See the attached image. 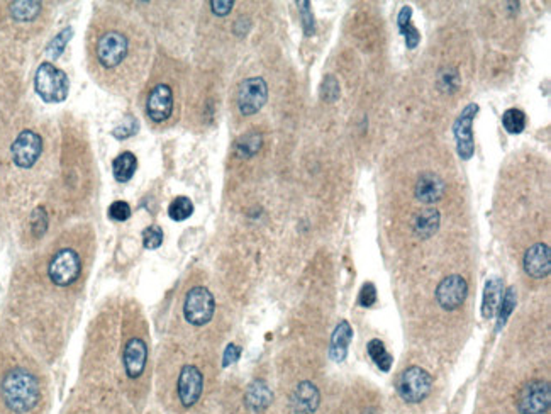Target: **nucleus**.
Returning a JSON list of instances; mask_svg holds the SVG:
<instances>
[{
  "instance_id": "obj_1",
  "label": "nucleus",
  "mask_w": 551,
  "mask_h": 414,
  "mask_svg": "<svg viewBox=\"0 0 551 414\" xmlns=\"http://www.w3.org/2000/svg\"><path fill=\"white\" fill-rule=\"evenodd\" d=\"M0 397L12 414H29L41 399L39 384L26 368H12L0 384Z\"/></svg>"
},
{
  "instance_id": "obj_2",
  "label": "nucleus",
  "mask_w": 551,
  "mask_h": 414,
  "mask_svg": "<svg viewBox=\"0 0 551 414\" xmlns=\"http://www.w3.org/2000/svg\"><path fill=\"white\" fill-rule=\"evenodd\" d=\"M36 94L48 104L63 102L68 97L70 82L63 70L56 68L55 65L44 61L36 70L34 75Z\"/></svg>"
},
{
  "instance_id": "obj_3",
  "label": "nucleus",
  "mask_w": 551,
  "mask_h": 414,
  "mask_svg": "<svg viewBox=\"0 0 551 414\" xmlns=\"http://www.w3.org/2000/svg\"><path fill=\"white\" fill-rule=\"evenodd\" d=\"M397 394H399L405 403L417 404L424 401L431 394L433 389V377L424 368L412 365L402 370L395 382Z\"/></svg>"
},
{
  "instance_id": "obj_4",
  "label": "nucleus",
  "mask_w": 551,
  "mask_h": 414,
  "mask_svg": "<svg viewBox=\"0 0 551 414\" xmlns=\"http://www.w3.org/2000/svg\"><path fill=\"white\" fill-rule=\"evenodd\" d=\"M80 256L72 248H63L56 251L48 265V277L58 287H70L80 277Z\"/></svg>"
},
{
  "instance_id": "obj_5",
  "label": "nucleus",
  "mask_w": 551,
  "mask_h": 414,
  "mask_svg": "<svg viewBox=\"0 0 551 414\" xmlns=\"http://www.w3.org/2000/svg\"><path fill=\"white\" fill-rule=\"evenodd\" d=\"M516 406L519 414H546L551 406V387L545 380H531L517 392Z\"/></svg>"
},
{
  "instance_id": "obj_6",
  "label": "nucleus",
  "mask_w": 551,
  "mask_h": 414,
  "mask_svg": "<svg viewBox=\"0 0 551 414\" xmlns=\"http://www.w3.org/2000/svg\"><path fill=\"white\" fill-rule=\"evenodd\" d=\"M215 310L214 296L209 289L194 287L187 292L184 302V316L190 325L204 326L213 320Z\"/></svg>"
},
{
  "instance_id": "obj_7",
  "label": "nucleus",
  "mask_w": 551,
  "mask_h": 414,
  "mask_svg": "<svg viewBox=\"0 0 551 414\" xmlns=\"http://www.w3.org/2000/svg\"><path fill=\"white\" fill-rule=\"evenodd\" d=\"M268 99V85L262 77L246 78L238 89V109L243 115H253L263 109Z\"/></svg>"
},
{
  "instance_id": "obj_8",
  "label": "nucleus",
  "mask_w": 551,
  "mask_h": 414,
  "mask_svg": "<svg viewBox=\"0 0 551 414\" xmlns=\"http://www.w3.org/2000/svg\"><path fill=\"white\" fill-rule=\"evenodd\" d=\"M43 151V139L38 132L24 130L12 143V160L19 168H31Z\"/></svg>"
},
{
  "instance_id": "obj_9",
  "label": "nucleus",
  "mask_w": 551,
  "mask_h": 414,
  "mask_svg": "<svg viewBox=\"0 0 551 414\" xmlns=\"http://www.w3.org/2000/svg\"><path fill=\"white\" fill-rule=\"evenodd\" d=\"M127 51H129V43H127V38L121 34V32H106V34L99 39L97 58L103 68H114V66H118L121 61H124V58L127 56Z\"/></svg>"
},
{
  "instance_id": "obj_10",
  "label": "nucleus",
  "mask_w": 551,
  "mask_h": 414,
  "mask_svg": "<svg viewBox=\"0 0 551 414\" xmlns=\"http://www.w3.org/2000/svg\"><path fill=\"white\" fill-rule=\"evenodd\" d=\"M479 113V106L476 104H468L465 109L462 111L458 115V119L453 124V132L455 138H457V146H458V155L463 160H470L474 156L475 151V142H474V130H471V124H474L475 114Z\"/></svg>"
},
{
  "instance_id": "obj_11",
  "label": "nucleus",
  "mask_w": 551,
  "mask_h": 414,
  "mask_svg": "<svg viewBox=\"0 0 551 414\" xmlns=\"http://www.w3.org/2000/svg\"><path fill=\"white\" fill-rule=\"evenodd\" d=\"M204 389V377L196 365H185L180 370L177 382L178 399L184 408H192L201 399Z\"/></svg>"
},
{
  "instance_id": "obj_12",
  "label": "nucleus",
  "mask_w": 551,
  "mask_h": 414,
  "mask_svg": "<svg viewBox=\"0 0 551 414\" xmlns=\"http://www.w3.org/2000/svg\"><path fill=\"white\" fill-rule=\"evenodd\" d=\"M468 296V284L462 275H450L439 282L436 301L443 309L455 310L463 304Z\"/></svg>"
},
{
  "instance_id": "obj_13",
  "label": "nucleus",
  "mask_w": 551,
  "mask_h": 414,
  "mask_svg": "<svg viewBox=\"0 0 551 414\" xmlns=\"http://www.w3.org/2000/svg\"><path fill=\"white\" fill-rule=\"evenodd\" d=\"M173 92L168 85L160 84L151 90L146 101V113L155 123H163L172 115Z\"/></svg>"
},
{
  "instance_id": "obj_14",
  "label": "nucleus",
  "mask_w": 551,
  "mask_h": 414,
  "mask_svg": "<svg viewBox=\"0 0 551 414\" xmlns=\"http://www.w3.org/2000/svg\"><path fill=\"white\" fill-rule=\"evenodd\" d=\"M148 360V346L141 338H131L124 346L122 362L129 379H139L143 375Z\"/></svg>"
},
{
  "instance_id": "obj_15",
  "label": "nucleus",
  "mask_w": 551,
  "mask_h": 414,
  "mask_svg": "<svg viewBox=\"0 0 551 414\" xmlns=\"http://www.w3.org/2000/svg\"><path fill=\"white\" fill-rule=\"evenodd\" d=\"M524 270L533 279H546L551 272V251L545 243H536L526 251Z\"/></svg>"
},
{
  "instance_id": "obj_16",
  "label": "nucleus",
  "mask_w": 551,
  "mask_h": 414,
  "mask_svg": "<svg viewBox=\"0 0 551 414\" xmlns=\"http://www.w3.org/2000/svg\"><path fill=\"white\" fill-rule=\"evenodd\" d=\"M319 403H321L319 389L309 380L300 382L290 397V406L296 414H314L317 411Z\"/></svg>"
},
{
  "instance_id": "obj_17",
  "label": "nucleus",
  "mask_w": 551,
  "mask_h": 414,
  "mask_svg": "<svg viewBox=\"0 0 551 414\" xmlns=\"http://www.w3.org/2000/svg\"><path fill=\"white\" fill-rule=\"evenodd\" d=\"M273 392L263 379H256L248 386L244 392V404L253 413H263L270 408Z\"/></svg>"
},
{
  "instance_id": "obj_18",
  "label": "nucleus",
  "mask_w": 551,
  "mask_h": 414,
  "mask_svg": "<svg viewBox=\"0 0 551 414\" xmlns=\"http://www.w3.org/2000/svg\"><path fill=\"white\" fill-rule=\"evenodd\" d=\"M445 194V182L436 173H422L416 184V199L422 204H434Z\"/></svg>"
},
{
  "instance_id": "obj_19",
  "label": "nucleus",
  "mask_w": 551,
  "mask_h": 414,
  "mask_svg": "<svg viewBox=\"0 0 551 414\" xmlns=\"http://www.w3.org/2000/svg\"><path fill=\"white\" fill-rule=\"evenodd\" d=\"M351 339H353V328L350 326V322L343 320L334 330L333 337H331V345H329V357L334 362L341 363L345 362L348 355V346H350Z\"/></svg>"
},
{
  "instance_id": "obj_20",
  "label": "nucleus",
  "mask_w": 551,
  "mask_h": 414,
  "mask_svg": "<svg viewBox=\"0 0 551 414\" xmlns=\"http://www.w3.org/2000/svg\"><path fill=\"white\" fill-rule=\"evenodd\" d=\"M504 292V282L499 277H492L487 280L486 289H483V297H482V316L486 320H492L495 316L497 308H499L500 299H502Z\"/></svg>"
},
{
  "instance_id": "obj_21",
  "label": "nucleus",
  "mask_w": 551,
  "mask_h": 414,
  "mask_svg": "<svg viewBox=\"0 0 551 414\" xmlns=\"http://www.w3.org/2000/svg\"><path fill=\"white\" fill-rule=\"evenodd\" d=\"M439 222H441L439 211L434 207H428L417 214L416 221H414V231L421 238H431L439 230Z\"/></svg>"
},
{
  "instance_id": "obj_22",
  "label": "nucleus",
  "mask_w": 551,
  "mask_h": 414,
  "mask_svg": "<svg viewBox=\"0 0 551 414\" xmlns=\"http://www.w3.org/2000/svg\"><path fill=\"white\" fill-rule=\"evenodd\" d=\"M412 18V9L409 6L402 7V11L399 12V18H397V24H399V29L402 34L405 36V44H407L409 49H414L419 44L421 41V34L417 31V27L412 26L411 23Z\"/></svg>"
},
{
  "instance_id": "obj_23",
  "label": "nucleus",
  "mask_w": 551,
  "mask_h": 414,
  "mask_svg": "<svg viewBox=\"0 0 551 414\" xmlns=\"http://www.w3.org/2000/svg\"><path fill=\"white\" fill-rule=\"evenodd\" d=\"M136 168H138V160H136V156L132 155L131 151H126L122 153V155H119L113 163L115 180L121 182V184H124V182H129L132 177H134Z\"/></svg>"
},
{
  "instance_id": "obj_24",
  "label": "nucleus",
  "mask_w": 551,
  "mask_h": 414,
  "mask_svg": "<svg viewBox=\"0 0 551 414\" xmlns=\"http://www.w3.org/2000/svg\"><path fill=\"white\" fill-rule=\"evenodd\" d=\"M39 12L41 2H34V0H19V2L11 4L12 19L19 20V23H31L38 18Z\"/></svg>"
},
{
  "instance_id": "obj_25",
  "label": "nucleus",
  "mask_w": 551,
  "mask_h": 414,
  "mask_svg": "<svg viewBox=\"0 0 551 414\" xmlns=\"http://www.w3.org/2000/svg\"><path fill=\"white\" fill-rule=\"evenodd\" d=\"M262 144L263 138L260 132H246V134H243L241 138L238 139V143H236V153H238L241 158H251V156H255L256 153L260 151Z\"/></svg>"
},
{
  "instance_id": "obj_26",
  "label": "nucleus",
  "mask_w": 551,
  "mask_h": 414,
  "mask_svg": "<svg viewBox=\"0 0 551 414\" xmlns=\"http://www.w3.org/2000/svg\"><path fill=\"white\" fill-rule=\"evenodd\" d=\"M516 302H517V296H516V287L514 285H511V287L507 289L502 294V299H500V304L499 308H497V326L495 330H502L505 326V322H507L509 316L512 314L514 308H516Z\"/></svg>"
},
{
  "instance_id": "obj_27",
  "label": "nucleus",
  "mask_w": 551,
  "mask_h": 414,
  "mask_svg": "<svg viewBox=\"0 0 551 414\" xmlns=\"http://www.w3.org/2000/svg\"><path fill=\"white\" fill-rule=\"evenodd\" d=\"M367 351L370 355V358L374 360V363L380 368L382 372H388L392 368V362L393 357L388 353L385 345L380 339H372L370 343L367 345Z\"/></svg>"
},
{
  "instance_id": "obj_28",
  "label": "nucleus",
  "mask_w": 551,
  "mask_h": 414,
  "mask_svg": "<svg viewBox=\"0 0 551 414\" xmlns=\"http://www.w3.org/2000/svg\"><path fill=\"white\" fill-rule=\"evenodd\" d=\"M502 124L505 131L511 134H521L526 130V114L521 109H507L502 115Z\"/></svg>"
},
{
  "instance_id": "obj_29",
  "label": "nucleus",
  "mask_w": 551,
  "mask_h": 414,
  "mask_svg": "<svg viewBox=\"0 0 551 414\" xmlns=\"http://www.w3.org/2000/svg\"><path fill=\"white\" fill-rule=\"evenodd\" d=\"M192 213H194L192 201L185 196L177 197L168 207V216L172 218L173 221H185V219L192 216Z\"/></svg>"
},
{
  "instance_id": "obj_30",
  "label": "nucleus",
  "mask_w": 551,
  "mask_h": 414,
  "mask_svg": "<svg viewBox=\"0 0 551 414\" xmlns=\"http://www.w3.org/2000/svg\"><path fill=\"white\" fill-rule=\"evenodd\" d=\"M72 34H73V29L72 27H66L63 29V31L60 32V34H56L55 38H53L51 43L48 44V56L53 58V60H56V58L61 56V53H63V49L66 46V43H68L70 39H72Z\"/></svg>"
},
{
  "instance_id": "obj_31",
  "label": "nucleus",
  "mask_w": 551,
  "mask_h": 414,
  "mask_svg": "<svg viewBox=\"0 0 551 414\" xmlns=\"http://www.w3.org/2000/svg\"><path fill=\"white\" fill-rule=\"evenodd\" d=\"M163 243V230L160 226H148L143 231V246L146 250H156Z\"/></svg>"
},
{
  "instance_id": "obj_32",
  "label": "nucleus",
  "mask_w": 551,
  "mask_h": 414,
  "mask_svg": "<svg viewBox=\"0 0 551 414\" xmlns=\"http://www.w3.org/2000/svg\"><path fill=\"white\" fill-rule=\"evenodd\" d=\"M448 73L439 72L438 75V85L443 92H455L460 85V77L458 72L455 68H446Z\"/></svg>"
},
{
  "instance_id": "obj_33",
  "label": "nucleus",
  "mask_w": 551,
  "mask_h": 414,
  "mask_svg": "<svg viewBox=\"0 0 551 414\" xmlns=\"http://www.w3.org/2000/svg\"><path fill=\"white\" fill-rule=\"evenodd\" d=\"M48 230V214L43 207H38L34 209L31 216V231L36 238H41Z\"/></svg>"
},
{
  "instance_id": "obj_34",
  "label": "nucleus",
  "mask_w": 551,
  "mask_h": 414,
  "mask_svg": "<svg viewBox=\"0 0 551 414\" xmlns=\"http://www.w3.org/2000/svg\"><path fill=\"white\" fill-rule=\"evenodd\" d=\"M321 97L327 102H334L339 97V84L333 75H327L322 82Z\"/></svg>"
},
{
  "instance_id": "obj_35",
  "label": "nucleus",
  "mask_w": 551,
  "mask_h": 414,
  "mask_svg": "<svg viewBox=\"0 0 551 414\" xmlns=\"http://www.w3.org/2000/svg\"><path fill=\"white\" fill-rule=\"evenodd\" d=\"M109 216L114 221H127L131 218V206L124 201H115L109 207Z\"/></svg>"
},
{
  "instance_id": "obj_36",
  "label": "nucleus",
  "mask_w": 551,
  "mask_h": 414,
  "mask_svg": "<svg viewBox=\"0 0 551 414\" xmlns=\"http://www.w3.org/2000/svg\"><path fill=\"white\" fill-rule=\"evenodd\" d=\"M297 6H299V11H300L302 26H304L305 36H312L314 31H316V27H314V15L309 9L310 4L309 2H297Z\"/></svg>"
},
{
  "instance_id": "obj_37",
  "label": "nucleus",
  "mask_w": 551,
  "mask_h": 414,
  "mask_svg": "<svg viewBox=\"0 0 551 414\" xmlns=\"http://www.w3.org/2000/svg\"><path fill=\"white\" fill-rule=\"evenodd\" d=\"M376 302V289L375 285L372 282L365 284L362 287V291H360V296H358V304L362 306V308H372Z\"/></svg>"
},
{
  "instance_id": "obj_38",
  "label": "nucleus",
  "mask_w": 551,
  "mask_h": 414,
  "mask_svg": "<svg viewBox=\"0 0 551 414\" xmlns=\"http://www.w3.org/2000/svg\"><path fill=\"white\" fill-rule=\"evenodd\" d=\"M138 127H139L138 121H136L134 118H129V119H126V123H124L122 126H119L118 130L114 131V136L118 139H126V138H129V136L136 134Z\"/></svg>"
},
{
  "instance_id": "obj_39",
  "label": "nucleus",
  "mask_w": 551,
  "mask_h": 414,
  "mask_svg": "<svg viewBox=\"0 0 551 414\" xmlns=\"http://www.w3.org/2000/svg\"><path fill=\"white\" fill-rule=\"evenodd\" d=\"M239 357H241V349L234 343H229L224 350V357H222V367L233 365L234 362H238Z\"/></svg>"
},
{
  "instance_id": "obj_40",
  "label": "nucleus",
  "mask_w": 551,
  "mask_h": 414,
  "mask_svg": "<svg viewBox=\"0 0 551 414\" xmlns=\"http://www.w3.org/2000/svg\"><path fill=\"white\" fill-rule=\"evenodd\" d=\"M233 0H213V2H210V9H213L214 14L219 15V18H224V15L229 14V12L233 11Z\"/></svg>"
},
{
  "instance_id": "obj_41",
  "label": "nucleus",
  "mask_w": 551,
  "mask_h": 414,
  "mask_svg": "<svg viewBox=\"0 0 551 414\" xmlns=\"http://www.w3.org/2000/svg\"><path fill=\"white\" fill-rule=\"evenodd\" d=\"M363 414H376V413H375V409H367V411H365Z\"/></svg>"
}]
</instances>
